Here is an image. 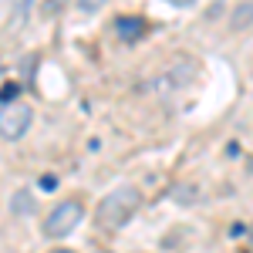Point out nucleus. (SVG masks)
Masks as SVG:
<instances>
[{
	"instance_id": "obj_8",
	"label": "nucleus",
	"mask_w": 253,
	"mask_h": 253,
	"mask_svg": "<svg viewBox=\"0 0 253 253\" xmlns=\"http://www.w3.org/2000/svg\"><path fill=\"white\" fill-rule=\"evenodd\" d=\"M10 210H14L17 216L31 213V210H34V196L27 193V189H20V193H14V199H10Z\"/></svg>"
},
{
	"instance_id": "obj_9",
	"label": "nucleus",
	"mask_w": 253,
	"mask_h": 253,
	"mask_svg": "<svg viewBox=\"0 0 253 253\" xmlns=\"http://www.w3.org/2000/svg\"><path fill=\"white\" fill-rule=\"evenodd\" d=\"M105 3H108V0H78V10L81 14H98Z\"/></svg>"
},
{
	"instance_id": "obj_2",
	"label": "nucleus",
	"mask_w": 253,
	"mask_h": 253,
	"mask_svg": "<svg viewBox=\"0 0 253 253\" xmlns=\"http://www.w3.org/2000/svg\"><path fill=\"white\" fill-rule=\"evenodd\" d=\"M81 219H84V206H81L78 199H68V203H61V206H54V210L47 213V219H44L41 230H44L47 240H61V236L71 233Z\"/></svg>"
},
{
	"instance_id": "obj_3",
	"label": "nucleus",
	"mask_w": 253,
	"mask_h": 253,
	"mask_svg": "<svg viewBox=\"0 0 253 253\" xmlns=\"http://www.w3.org/2000/svg\"><path fill=\"white\" fill-rule=\"evenodd\" d=\"M34 125V112L24 101H3L0 105V138L17 142L27 135V128Z\"/></svg>"
},
{
	"instance_id": "obj_12",
	"label": "nucleus",
	"mask_w": 253,
	"mask_h": 253,
	"mask_svg": "<svg viewBox=\"0 0 253 253\" xmlns=\"http://www.w3.org/2000/svg\"><path fill=\"white\" fill-rule=\"evenodd\" d=\"M54 186H58V179H54V175H41V189H47V193H51Z\"/></svg>"
},
{
	"instance_id": "obj_5",
	"label": "nucleus",
	"mask_w": 253,
	"mask_h": 253,
	"mask_svg": "<svg viewBox=\"0 0 253 253\" xmlns=\"http://www.w3.org/2000/svg\"><path fill=\"white\" fill-rule=\"evenodd\" d=\"M115 34L125 41V44H135V41L145 34V20L142 17H118L115 20Z\"/></svg>"
},
{
	"instance_id": "obj_11",
	"label": "nucleus",
	"mask_w": 253,
	"mask_h": 253,
	"mask_svg": "<svg viewBox=\"0 0 253 253\" xmlns=\"http://www.w3.org/2000/svg\"><path fill=\"white\" fill-rule=\"evenodd\" d=\"M0 98H3V101H14V98H17V84H7V88L0 91Z\"/></svg>"
},
{
	"instance_id": "obj_13",
	"label": "nucleus",
	"mask_w": 253,
	"mask_h": 253,
	"mask_svg": "<svg viewBox=\"0 0 253 253\" xmlns=\"http://www.w3.org/2000/svg\"><path fill=\"white\" fill-rule=\"evenodd\" d=\"M172 7H189V3H196V0H169Z\"/></svg>"
},
{
	"instance_id": "obj_6",
	"label": "nucleus",
	"mask_w": 253,
	"mask_h": 253,
	"mask_svg": "<svg viewBox=\"0 0 253 253\" xmlns=\"http://www.w3.org/2000/svg\"><path fill=\"white\" fill-rule=\"evenodd\" d=\"M247 24H253V3H240L233 10V20H230V27L233 31H243Z\"/></svg>"
},
{
	"instance_id": "obj_4",
	"label": "nucleus",
	"mask_w": 253,
	"mask_h": 253,
	"mask_svg": "<svg viewBox=\"0 0 253 253\" xmlns=\"http://www.w3.org/2000/svg\"><path fill=\"white\" fill-rule=\"evenodd\" d=\"M34 14V0H7V31L17 34Z\"/></svg>"
},
{
	"instance_id": "obj_1",
	"label": "nucleus",
	"mask_w": 253,
	"mask_h": 253,
	"mask_svg": "<svg viewBox=\"0 0 253 253\" xmlns=\"http://www.w3.org/2000/svg\"><path fill=\"white\" fill-rule=\"evenodd\" d=\"M138 206H142V193L135 186H118L95 206V226L101 233H115L138 213Z\"/></svg>"
},
{
	"instance_id": "obj_10",
	"label": "nucleus",
	"mask_w": 253,
	"mask_h": 253,
	"mask_svg": "<svg viewBox=\"0 0 253 253\" xmlns=\"http://www.w3.org/2000/svg\"><path fill=\"white\" fill-rule=\"evenodd\" d=\"M64 3H68V0H44V14H47V17H54V14L64 10Z\"/></svg>"
},
{
	"instance_id": "obj_7",
	"label": "nucleus",
	"mask_w": 253,
	"mask_h": 253,
	"mask_svg": "<svg viewBox=\"0 0 253 253\" xmlns=\"http://www.w3.org/2000/svg\"><path fill=\"white\" fill-rule=\"evenodd\" d=\"M193 71H196V64L193 61H175V68H172V84H186V81H193Z\"/></svg>"
},
{
	"instance_id": "obj_14",
	"label": "nucleus",
	"mask_w": 253,
	"mask_h": 253,
	"mask_svg": "<svg viewBox=\"0 0 253 253\" xmlns=\"http://www.w3.org/2000/svg\"><path fill=\"white\" fill-rule=\"evenodd\" d=\"M51 253H75V250H51Z\"/></svg>"
}]
</instances>
